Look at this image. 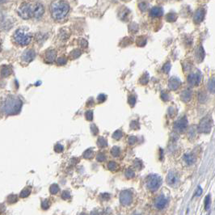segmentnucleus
Returning <instances> with one entry per match:
<instances>
[{
  "mask_svg": "<svg viewBox=\"0 0 215 215\" xmlns=\"http://www.w3.org/2000/svg\"><path fill=\"white\" fill-rule=\"evenodd\" d=\"M97 100H98V101L100 103L104 102V101H105V100H106V96H105V95H104V94H101L98 96Z\"/></svg>",
  "mask_w": 215,
  "mask_h": 215,
  "instance_id": "47",
  "label": "nucleus"
},
{
  "mask_svg": "<svg viewBox=\"0 0 215 215\" xmlns=\"http://www.w3.org/2000/svg\"><path fill=\"white\" fill-rule=\"evenodd\" d=\"M197 57L199 61H202L204 57H205V51H204V49H203L202 46L199 47L198 50L197 52Z\"/></svg>",
  "mask_w": 215,
  "mask_h": 215,
  "instance_id": "20",
  "label": "nucleus"
},
{
  "mask_svg": "<svg viewBox=\"0 0 215 215\" xmlns=\"http://www.w3.org/2000/svg\"><path fill=\"white\" fill-rule=\"evenodd\" d=\"M201 194H202V189H201V186H198L197 190H196V193H195V196L196 197H200Z\"/></svg>",
  "mask_w": 215,
  "mask_h": 215,
  "instance_id": "44",
  "label": "nucleus"
},
{
  "mask_svg": "<svg viewBox=\"0 0 215 215\" xmlns=\"http://www.w3.org/2000/svg\"><path fill=\"white\" fill-rule=\"evenodd\" d=\"M120 201L123 205H129L132 203L133 201V196L130 191L125 190L121 192L120 196Z\"/></svg>",
  "mask_w": 215,
  "mask_h": 215,
  "instance_id": "9",
  "label": "nucleus"
},
{
  "mask_svg": "<svg viewBox=\"0 0 215 215\" xmlns=\"http://www.w3.org/2000/svg\"><path fill=\"white\" fill-rule=\"evenodd\" d=\"M121 11H119V13H118V15L119 16H121V20H125V19L126 18V17L129 16V11L128 10L127 8H125V7H122V8L121 9Z\"/></svg>",
  "mask_w": 215,
  "mask_h": 215,
  "instance_id": "21",
  "label": "nucleus"
},
{
  "mask_svg": "<svg viewBox=\"0 0 215 215\" xmlns=\"http://www.w3.org/2000/svg\"><path fill=\"white\" fill-rule=\"evenodd\" d=\"M125 176H127L128 178H133V176H135V173L131 169H128V170H126V172H125Z\"/></svg>",
  "mask_w": 215,
  "mask_h": 215,
  "instance_id": "35",
  "label": "nucleus"
},
{
  "mask_svg": "<svg viewBox=\"0 0 215 215\" xmlns=\"http://www.w3.org/2000/svg\"><path fill=\"white\" fill-rule=\"evenodd\" d=\"M201 74L200 72L192 73L188 76V83L191 87H197L201 83Z\"/></svg>",
  "mask_w": 215,
  "mask_h": 215,
  "instance_id": "8",
  "label": "nucleus"
},
{
  "mask_svg": "<svg viewBox=\"0 0 215 215\" xmlns=\"http://www.w3.org/2000/svg\"><path fill=\"white\" fill-rule=\"evenodd\" d=\"M97 143H98V145L100 146L101 147H105V146H107V145H108V142H107L106 139H105V137H101L99 138Z\"/></svg>",
  "mask_w": 215,
  "mask_h": 215,
  "instance_id": "25",
  "label": "nucleus"
},
{
  "mask_svg": "<svg viewBox=\"0 0 215 215\" xmlns=\"http://www.w3.org/2000/svg\"><path fill=\"white\" fill-rule=\"evenodd\" d=\"M136 140L137 139H136L135 137H130L129 138V143L131 144V145H133V144L136 141Z\"/></svg>",
  "mask_w": 215,
  "mask_h": 215,
  "instance_id": "51",
  "label": "nucleus"
},
{
  "mask_svg": "<svg viewBox=\"0 0 215 215\" xmlns=\"http://www.w3.org/2000/svg\"><path fill=\"white\" fill-rule=\"evenodd\" d=\"M69 5L63 0H57L54 1L50 6L52 16L54 20H62L67 15L69 11Z\"/></svg>",
  "mask_w": 215,
  "mask_h": 215,
  "instance_id": "2",
  "label": "nucleus"
},
{
  "mask_svg": "<svg viewBox=\"0 0 215 215\" xmlns=\"http://www.w3.org/2000/svg\"><path fill=\"white\" fill-rule=\"evenodd\" d=\"M92 130L94 133V134H96L98 133V129H97V127L95 125H92Z\"/></svg>",
  "mask_w": 215,
  "mask_h": 215,
  "instance_id": "50",
  "label": "nucleus"
},
{
  "mask_svg": "<svg viewBox=\"0 0 215 215\" xmlns=\"http://www.w3.org/2000/svg\"><path fill=\"white\" fill-rule=\"evenodd\" d=\"M111 153L114 157H118L121 154V150L118 146H114V147H113V149L111 150Z\"/></svg>",
  "mask_w": 215,
  "mask_h": 215,
  "instance_id": "24",
  "label": "nucleus"
},
{
  "mask_svg": "<svg viewBox=\"0 0 215 215\" xmlns=\"http://www.w3.org/2000/svg\"><path fill=\"white\" fill-rule=\"evenodd\" d=\"M137 41H141V42H138V43H137V45H139V46H144V45H145V44L142 43V41H145V42H146V39H145L143 37H140L139 38H138V40H137Z\"/></svg>",
  "mask_w": 215,
  "mask_h": 215,
  "instance_id": "45",
  "label": "nucleus"
},
{
  "mask_svg": "<svg viewBox=\"0 0 215 215\" xmlns=\"http://www.w3.org/2000/svg\"><path fill=\"white\" fill-rule=\"evenodd\" d=\"M80 54H81V51H80L79 49H74V50H73V51L70 53V56L71 57V58L74 59V58H77V57H79Z\"/></svg>",
  "mask_w": 215,
  "mask_h": 215,
  "instance_id": "26",
  "label": "nucleus"
},
{
  "mask_svg": "<svg viewBox=\"0 0 215 215\" xmlns=\"http://www.w3.org/2000/svg\"><path fill=\"white\" fill-rule=\"evenodd\" d=\"M204 205H205V209L206 211L209 210L211 206V197L210 195H207L205 198V201H204Z\"/></svg>",
  "mask_w": 215,
  "mask_h": 215,
  "instance_id": "22",
  "label": "nucleus"
},
{
  "mask_svg": "<svg viewBox=\"0 0 215 215\" xmlns=\"http://www.w3.org/2000/svg\"><path fill=\"white\" fill-rule=\"evenodd\" d=\"M97 160L100 161V162H103L105 160V156L103 155V154H99L97 155Z\"/></svg>",
  "mask_w": 215,
  "mask_h": 215,
  "instance_id": "49",
  "label": "nucleus"
},
{
  "mask_svg": "<svg viewBox=\"0 0 215 215\" xmlns=\"http://www.w3.org/2000/svg\"><path fill=\"white\" fill-rule=\"evenodd\" d=\"M122 1H124V2H129L130 0H122Z\"/></svg>",
  "mask_w": 215,
  "mask_h": 215,
  "instance_id": "54",
  "label": "nucleus"
},
{
  "mask_svg": "<svg viewBox=\"0 0 215 215\" xmlns=\"http://www.w3.org/2000/svg\"><path fill=\"white\" fill-rule=\"evenodd\" d=\"M122 135H123L122 132L120 131V130H117V131H116L114 133H113V138H115V139L119 140L121 137H122Z\"/></svg>",
  "mask_w": 215,
  "mask_h": 215,
  "instance_id": "32",
  "label": "nucleus"
},
{
  "mask_svg": "<svg viewBox=\"0 0 215 215\" xmlns=\"http://www.w3.org/2000/svg\"><path fill=\"white\" fill-rule=\"evenodd\" d=\"M86 118L87 119L88 121H92L93 119V113L92 111H87L86 113Z\"/></svg>",
  "mask_w": 215,
  "mask_h": 215,
  "instance_id": "43",
  "label": "nucleus"
},
{
  "mask_svg": "<svg viewBox=\"0 0 215 215\" xmlns=\"http://www.w3.org/2000/svg\"><path fill=\"white\" fill-rule=\"evenodd\" d=\"M138 7H139V9L141 11H146L148 8V4L145 2H141L138 4Z\"/></svg>",
  "mask_w": 215,
  "mask_h": 215,
  "instance_id": "30",
  "label": "nucleus"
},
{
  "mask_svg": "<svg viewBox=\"0 0 215 215\" xmlns=\"http://www.w3.org/2000/svg\"><path fill=\"white\" fill-rule=\"evenodd\" d=\"M149 81V75H148L146 73L145 74L142 75V77L141 78V84H146Z\"/></svg>",
  "mask_w": 215,
  "mask_h": 215,
  "instance_id": "31",
  "label": "nucleus"
},
{
  "mask_svg": "<svg viewBox=\"0 0 215 215\" xmlns=\"http://www.w3.org/2000/svg\"><path fill=\"white\" fill-rule=\"evenodd\" d=\"M129 31H130V32H132V33H135V32H137V25H136L135 23H133V24H131V25H130V26H129Z\"/></svg>",
  "mask_w": 215,
  "mask_h": 215,
  "instance_id": "38",
  "label": "nucleus"
},
{
  "mask_svg": "<svg viewBox=\"0 0 215 215\" xmlns=\"http://www.w3.org/2000/svg\"><path fill=\"white\" fill-rule=\"evenodd\" d=\"M49 190H50V193H51L52 194H56V193H57V192L59 191V187L56 184H52Z\"/></svg>",
  "mask_w": 215,
  "mask_h": 215,
  "instance_id": "27",
  "label": "nucleus"
},
{
  "mask_svg": "<svg viewBox=\"0 0 215 215\" xmlns=\"http://www.w3.org/2000/svg\"><path fill=\"white\" fill-rule=\"evenodd\" d=\"M49 202L47 201V200H45V201H44L43 202H42V204H41V207H42V209H48L49 208Z\"/></svg>",
  "mask_w": 215,
  "mask_h": 215,
  "instance_id": "42",
  "label": "nucleus"
},
{
  "mask_svg": "<svg viewBox=\"0 0 215 215\" xmlns=\"http://www.w3.org/2000/svg\"><path fill=\"white\" fill-rule=\"evenodd\" d=\"M22 107V101L18 97L8 96L5 100L4 104L2 105V112L5 114L14 115L20 111Z\"/></svg>",
  "mask_w": 215,
  "mask_h": 215,
  "instance_id": "3",
  "label": "nucleus"
},
{
  "mask_svg": "<svg viewBox=\"0 0 215 215\" xmlns=\"http://www.w3.org/2000/svg\"><path fill=\"white\" fill-rule=\"evenodd\" d=\"M192 96H193L192 91L189 90V89H187V90H184L182 92L180 97H181V100L184 102H189V101H191V99H192Z\"/></svg>",
  "mask_w": 215,
  "mask_h": 215,
  "instance_id": "16",
  "label": "nucleus"
},
{
  "mask_svg": "<svg viewBox=\"0 0 215 215\" xmlns=\"http://www.w3.org/2000/svg\"><path fill=\"white\" fill-rule=\"evenodd\" d=\"M180 85H181L180 80L178 78H176V77L171 78L170 80H169V83H168V87L172 91L177 90L180 87Z\"/></svg>",
  "mask_w": 215,
  "mask_h": 215,
  "instance_id": "14",
  "label": "nucleus"
},
{
  "mask_svg": "<svg viewBox=\"0 0 215 215\" xmlns=\"http://www.w3.org/2000/svg\"><path fill=\"white\" fill-rule=\"evenodd\" d=\"M166 20L168 22H175L177 20V15L174 12L168 13L166 16Z\"/></svg>",
  "mask_w": 215,
  "mask_h": 215,
  "instance_id": "23",
  "label": "nucleus"
},
{
  "mask_svg": "<svg viewBox=\"0 0 215 215\" xmlns=\"http://www.w3.org/2000/svg\"><path fill=\"white\" fill-rule=\"evenodd\" d=\"M188 127V120L186 117H182L176 121L174 124V129L177 133H184Z\"/></svg>",
  "mask_w": 215,
  "mask_h": 215,
  "instance_id": "7",
  "label": "nucleus"
},
{
  "mask_svg": "<svg viewBox=\"0 0 215 215\" xmlns=\"http://www.w3.org/2000/svg\"><path fill=\"white\" fill-rule=\"evenodd\" d=\"M92 156H93V152H92V150H87L83 154V157L86 159H90L92 158Z\"/></svg>",
  "mask_w": 215,
  "mask_h": 215,
  "instance_id": "33",
  "label": "nucleus"
},
{
  "mask_svg": "<svg viewBox=\"0 0 215 215\" xmlns=\"http://www.w3.org/2000/svg\"><path fill=\"white\" fill-rule=\"evenodd\" d=\"M109 169L111 171H115L117 170V164L115 162H110L109 163Z\"/></svg>",
  "mask_w": 215,
  "mask_h": 215,
  "instance_id": "36",
  "label": "nucleus"
},
{
  "mask_svg": "<svg viewBox=\"0 0 215 215\" xmlns=\"http://www.w3.org/2000/svg\"><path fill=\"white\" fill-rule=\"evenodd\" d=\"M213 127V120L210 116H205L198 125V131L202 133H209Z\"/></svg>",
  "mask_w": 215,
  "mask_h": 215,
  "instance_id": "6",
  "label": "nucleus"
},
{
  "mask_svg": "<svg viewBox=\"0 0 215 215\" xmlns=\"http://www.w3.org/2000/svg\"><path fill=\"white\" fill-rule=\"evenodd\" d=\"M54 150H55L56 152H61L63 150V146L60 144H57L54 147Z\"/></svg>",
  "mask_w": 215,
  "mask_h": 215,
  "instance_id": "46",
  "label": "nucleus"
},
{
  "mask_svg": "<svg viewBox=\"0 0 215 215\" xmlns=\"http://www.w3.org/2000/svg\"><path fill=\"white\" fill-rule=\"evenodd\" d=\"M11 73V70L7 66H3L2 68V76H8Z\"/></svg>",
  "mask_w": 215,
  "mask_h": 215,
  "instance_id": "28",
  "label": "nucleus"
},
{
  "mask_svg": "<svg viewBox=\"0 0 215 215\" xmlns=\"http://www.w3.org/2000/svg\"><path fill=\"white\" fill-rule=\"evenodd\" d=\"M199 101L201 103H204L206 101V96H205V94L204 93V92H200V94H199Z\"/></svg>",
  "mask_w": 215,
  "mask_h": 215,
  "instance_id": "34",
  "label": "nucleus"
},
{
  "mask_svg": "<svg viewBox=\"0 0 215 215\" xmlns=\"http://www.w3.org/2000/svg\"><path fill=\"white\" fill-rule=\"evenodd\" d=\"M61 197H62V198H63L64 200H67V199L70 198V193L66 191V192H64V193H62Z\"/></svg>",
  "mask_w": 215,
  "mask_h": 215,
  "instance_id": "48",
  "label": "nucleus"
},
{
  "mask_svg": "<svg viewBox=\"0 0 215 215\" xmlns=\"http://www.w3.org/2000/svg\"><path fill=\"white\" fill-rule=\"evenodd\" d=\"M162 98L163 101H168V96L165 93H162Z\"/></svg>",
  "mask_w": 215,
  "mask_h": 215,
  "instance_id": "53",
  "label": "nucleus"
},
{
  "mask_svg": "<svg viewBox=\"0 0 215 215\" xmlns=\"http://www.w3.org/2000/svg\"><path fill=\"white\" fill-rule=\"evenodd\" d=\"M7 201H8V202H10V203L16 202V201H17V197H16V196H15V195H11V196H9V197H8V199H7Z\"/></svg>",
  "mask_w": 215,
  "mask_h": 215,
  "instance_id": "41",
  "label": "nucleus"
},
{
  "mask_svg": "<svg viewBox=\"0 0 215 215\" xmlns=\"http://www.w3.org/2000/svg\"><path fill=\"white\" fill-rule=\"evenodd\" d=\"M168 202V199L164 197V196H163V195H160L155 201V206L156 209L161 210V209H163L167 206Z\"/></svg>",
  "mask_w": 215,
  "mask_h": 215,
  "instance_id": "10",
  "label": "nucleus"
},
{
  "mask_svg": "<svg viewBox=\"0 0 215 215\" xmlns=\"http://www.w3.org/2000/svg\"><path fill=\"white\" fill-rule=\"evenodd\" d=\"M208 90L210 93L215 94V78H212L208 83Z\"/></svg>",
  "mask_w": 215,
  "mask_h": 215,
  "instance_id": "19",
  "label": "nucleus"
},
{
  "mask_svg": "<svg viewBox=\"0 0 215 215\" xmlns=\"http://www.w3.org/2000/svg\"><path fill=\"white\" fill-rule=\"evenodd\" d=\"M150 14L153 17H160L163 15V10L159 7H154L150 9Z\"/></svg>",
  "mask_w": 215,
  "mask_h": 215,
  "instance_id": "15",
  "label": "nucleus"
},
{
  "mask_svg": "<svg viewBox=\"0 0 215 215\" xmlns=\"http://www.w3.org/2000/svg\"><path fill=\"white\" fill-rule=\"evenodd\" d=\"M30 193H31L30 189H25L20 193V197H29V195H30Z\"/></svg>",
  "mask_w": 215,
  "mask_h": 215,
  "instance_id": "29",
  "label": "nucleus"
},
{
  "mask_svg": "<svg viewBox=\"0 0 215 215\" xmlns=\"http://www.w3.org/2000/svg\"><path fill=\"white\" fill-rule=\"evenodd\" d=\"M35 52L33 50H26V51L24 52L22 55V60L25 62H30V61H33L34 58H35Z\"/></svg>",
  "mask_w": 215,
  "mask_h": 215,
  "instance_id": "13",
  "label": "nucleus"
},
{
  "mask_svg": "<svg viewBox=\"0 0 215 215\" xmlns=\"http://www.w3.org/2000/svg\"><path fill=\"white\" fill-rule=\"evenodd\" d=\"M13 39L15 42L18 44L19 45L25 46L30 43L31 40H32V35L26 29H20L16 31L13 36Z\"/></svg>",
  "mask_w": 215,
  "mask_h": 215,
  "instance_id": "4",
  "label": "nucleus"
},
{
  "mask_svg": "<svg viewBox=\"0 0 215 215\" xmlns=\"http://www.w3.org/2000/svg\"><path fill=\"white\" fill-rule=\"evenodd\" d=\"M66 59L65 58V57H59V58H57V65L62 66V65H64V64H66Z\"/></svg>",
  "mask_w": 215,
  "mask_h": 215,
  "instance_id": "37",
  "label": "nucleus"
},
{
  "mask_svg": "<svg viewBox=\"0 0 215 215\" xmlns=\"http://www.w3.org/2000/svg\"><path fill=\"white\" fill-rule=\"evenodd\" d=\"M184 160L188 165H192L196 161V158L193 154H185L184 155Z\"/></svg>",
  "mask_w": 215,
  "mask_h": 215,
  "instance_id": "17",
  "label": "nucleus"
},
{
  "mask_svg": "<svg viewBox=\"0 0 215 215\" xmlns=\"http://www.w3.org/2000/svg\"><path fill=\"white\" fill-rule=\"evenodd\" d=\"M177 1H180V0H177Z\"/></svg>",
  "mask_w": 215,
  "mask_h": 215,
  "instance_id": "55",
  "label": "nucleus"
},
{
  "mask_svg": "<svg viewBox=\"0 0 215 215\" xmlns=\"http://www.w3.org/2000/svg\"><path fill=\"white\" fill-rule=\"evenodd\" d=\"M167 183L169 185L174 187L179 183V177L174 172H170L167 176Z\"/></svg>",
  "mask_w": 215,
  "mask_h": 215,
  "instance_id": "12",
  "label": "nucleus"
},
{
  "mask_svg": "<svg viewBox=\"0 0 215 215\" xmlns=\"http://www.w3.org/2000/svg\"><path fill=\"white\" fill-rule=\"evenodd\" d=\"M128 102H129V105H130L132 107H133V105H135V103H136L135 96H129V101H128Z\"/></svg>",
  "mask_w": 215,
  "mask_h": 215,
  "instance_id": "40",
  "label": "nucleus"
},
{
  "mask_svg": "<svg viewBox=\"0 0 215 215\" xmlns=\"http://www.w3.org/2000/svg\"><path fill=\"white\" fill-rule=\"evenodd\" d=\"M45 12L43 5L40 2H24L19 7V15L25 20L40 18Z\"/></svg>",
  "mask_w": 215,
  "mask_h": 215,
  "instance_id": "1",
  "label": "nucleus"
},
{
  "mask_svg": "<svg viewBox=\"0 0 215 215\" xmlns=\"http://www.w3.org/2000/svg\"><path fill=\"white\" fill-rule=\"evenodd\" d=\"M56 57V52L54 50H49L46 53V56H45V60L46 61L49 62H53L55 60Z\"/></svg>",
  "mask_w": 215,
  "mask_h": 215,
  "instance_id": "18",
  "label": "nucleus"
},
{
  "mask_svg": "<svg viewBox=\"0 0 215 215\" xmlns=\"http://www.w3.org/2000/svg\"><path fill=\"white\" fill-rule=\"evenodd\" d=\"M205 16V10L204 8H199L195 11L193 16V21L196 24H200L203 21Z\"/></svg>",
  "mask_w": 215,
  "mask_h": 215,
  "instance_id": "11",
  "label": "nucleus"
},
{
  "mask_svg": "<svg viewBox=\"0 0 215 215\" xmlns=\"http://www.w3.org/2000/svg\"><path fill=\"white\" fill-rule=\"evenodd\" d=\"M162 184V178L155 174L150 175L146 178V186L150 191H156Z\"/></svg>",
  "mask_w": 215,
  "mask_h": 215,
  "instance_id": "5",
  "label": "nucleus"
},
{
  "mask_svg": "<svg viewBox=\"0 0 215 215\" xmlns=\"http://www.w3.org/2000/svg\"><path fill=\"white\" fill-rule=\"evenodd\" d=\"M81 45H82L83 47H84V48L87 47V41H85V40H83V41H81Z\"/></svg>",
  "mask_w": 215,
  "mask_h": 215,
  "instance_id": "52",
  "label": "nucleus"
},
{
  "mask_svg": "<svg viewBox=\"0 0 215 215\" xmlns=\"http://www.w3.org/2000/svg\"><path fill=\"white\" fill-rule=\"evenodd\" d=\"M170 69H171V64L169 63V62L165 64V65L163 66V70L166 74H168V72L170 71Z\"/></svg>",
  "mask_w": 215,
  "mask_h": 215,
  "instance_id": "39",
  "label": "nucleus"
}]
</instances>
